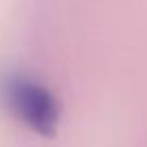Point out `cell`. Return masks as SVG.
<instances>
[{
	"mask_svg": "<svg viewBox=\"0 0 147 147\" xmlns=\"http://www.w3.org/2000/svg\"><path fill=\"white\" fill-rule=\"evenodd\" d=\"M13 113L38 134H51L60 124V102L45 85L30 79H13L7 85Z\"/></svg>",
	"mask_w": 147,
	"mask_h": 147,
	"instance_id": "obj_1",
	"label": "cell"
}]
</instances>
